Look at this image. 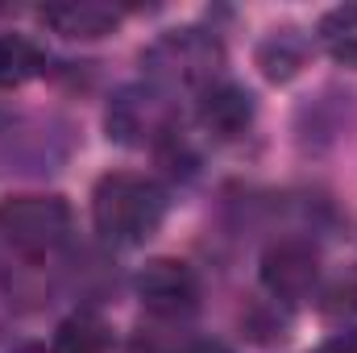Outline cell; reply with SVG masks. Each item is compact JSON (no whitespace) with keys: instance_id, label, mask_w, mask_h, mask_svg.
Here are the masks:
<instances>
[{"instance_id":"6da1fadb","label":"cell","mask_w":357,"mask_h":353,"mask_svg":"<svg viewBox=\"0 0 357 353\" xmlns=\"http://www.w3.org/2000/svg\"><path fill=\"white\" fill-rule=\"evenodd\" d=\"M167 216V195L154 179L146 175H104L91 191V220L96 233L112 246H142L158 233Z\"/></svg>"},{"instance_id":"7a4b0ae2","label":"cell","mask_w":357,"mask_h":353,"mask_svg":"<svg viewBox=\"0 0 357 353\" xmlns=\"http://www.w3.org/2000/svg\"><path fill=\"white\" fill-rule=\"evenodd\" d=\"M71 237V208L59 195H13L0 204V241L25 258L54 254Z\"/></svg>"},{"instance_id":"3957f363","label":"cell","mask_w":357,"mask_h":353,"mask_svg":"<svg viewBox=\"0 0 357 353\" xmlns=\"http://www.w3.org/2000/svg\"><path fill=\"white\" fill-rule=\"evenodd\" d=\"M220 42L208 38L204 29H175L167 33L150 54H146V67L154 80L162 84H178V88H212L216 84V71H220Z\"/></svg>"},{"instance_id":"277c9868","label":"cell","mask_w":357,"mask_h":353,"mask_svg":"<svg viewBox=\"0 0 357 353\" xmlns=\"http://www.w3.org/2000/svg\"><path fill=\"white\" fill-rule=\"evenodd\" d=\"M137 299H142L146 312H154L162 320L191 316L199 308V278L178 258H154L137 274Z\"/></svg>"},{"instance_id":"5b68a950","label":"cell","mask_w":357,"mask_h":353,"mask_svg":"<svg viewBox=\"0 0 357 353\" xmlns=\"http://www.w3.org/2000/svg\"><path fill=\"white\" fill-rule=\"evenodd\" d=\"M320 278V254L307 246V241H274L266 254H262V287H266L274 299H307L312 287Z\"/></svg>"},{"instance_id":"8992f818","label":"cell","mask_w":357,"mask_h":353,"mask_svg":"<svg viewBox=\"0 0 357 353\" xmlns=\"http://www.w3.org/2000/svg\"><path fill=\"white\" fill-rule=\"evenodd\" d=\"M42 25H50L63 38H104L121 25V8L100 4V0H59L38 8Z\"/></svg>"},{"instance_id":"52a82bcc","label":"cell","mask_w":357,"mask_h":353,"mask_svg":"<svg viewBox=\"0 0 357 353\" xmlns=\"http://www.w3.org/2000/svg\"><path fill=\"white\" fill-rule=\"evenodd\" d=\"M254 121V96L229 80H216L199 91V125L216 137H237Z\"/></svg>"},{"instance_id":"ba28073f","label":"cell","mask_w":357,"mask_h":353,"mask_svg":"<svg viewBox=\"0 0 357 353\" xmlns=\"http://www.w3.org/2000/svg\"><path fill=\"white\" fill-rule=\"evenodd\" d=\"M162 121H167L162 100L137 88L121 91L108 108V129H112L116 142H146L150 133H162Z\"/></svg>"},{"instance_id":"9c48e42d","label":"cell","mask_w":357,"mask_h":353,"mask_svg":"<svg viewBox=\"0 0 357 353\" xmlns=\"http://www.w3.org/2000/svg\"><path fill=\"white\" fill-rule=\"evenodd\" d=\"M42 71V50L21 33H0V88H21Z\"/></svg>"},{"instance_id":"30bf717a","label":"cell","mask_w":357,"mask_h":353,"mask_svg":"<svg viewBox=\"0 0 357 353\" xmlns=\"http://www.w3.org/2000/svg\"><path fill=\"white\" fill-rule=\"evenodd\" d=\"M320 42L337 63L357 67V4H341L320 21Z\"/></svg>"},{"instance_id":"8fae6325","label":"cell","mask_w":357,"mask_h":353,"mask_svg":"<svg viewBox=\"0 0 357 353\" xmlns=\"http://www.w3.org/2000/svg\"><path fill=\"white\" fill-rule=\"evenodd\" d=\"M54 353H104L108 350V329H104V320L100 316H91V312H79V316H71V320H63L59 324V333H54Z\"/></svg>"},{"instance_id":"7c38bea8","label":"cell","mask_w":357,"mask_h":353,"mask_svg":"<svg viewBox=\"0 0 357 353\" xmlns=\"http://www.w3.org/2000/svg\"><path fill=\"white\" fill-rule=\"evenodd\" d=\"M324 312L337 320V324H357V274H345L328 287V299H324Z\"/></svg>"},{"instance_id":"4fadbf2b","label":"cell","mask_w":357,"mask_h":353,"mask_svg":"<svg viewBox=\"0 0 357 353\" xmlns=\"http://www.w3.org/2000/svg\"><path fill=\"white\" fill-rule=\"evenodd\" d=\"M320 353H357V333H341V337H333Z\"/></svg>"},{"instance_id":"5bb4252c","label":"cell","mask_w":357,"mask_h":353,"mask_svg":"<svg viewBox=\"0 0 357 353\" xmlns=\"http://www.w3.org/2000/svg\"><path fill=\"white\" fill-rule=\"evenodd\" d=\"M17 353H54V350H42V345H25V350H17Z\"/></svg>"}]
</instances>
